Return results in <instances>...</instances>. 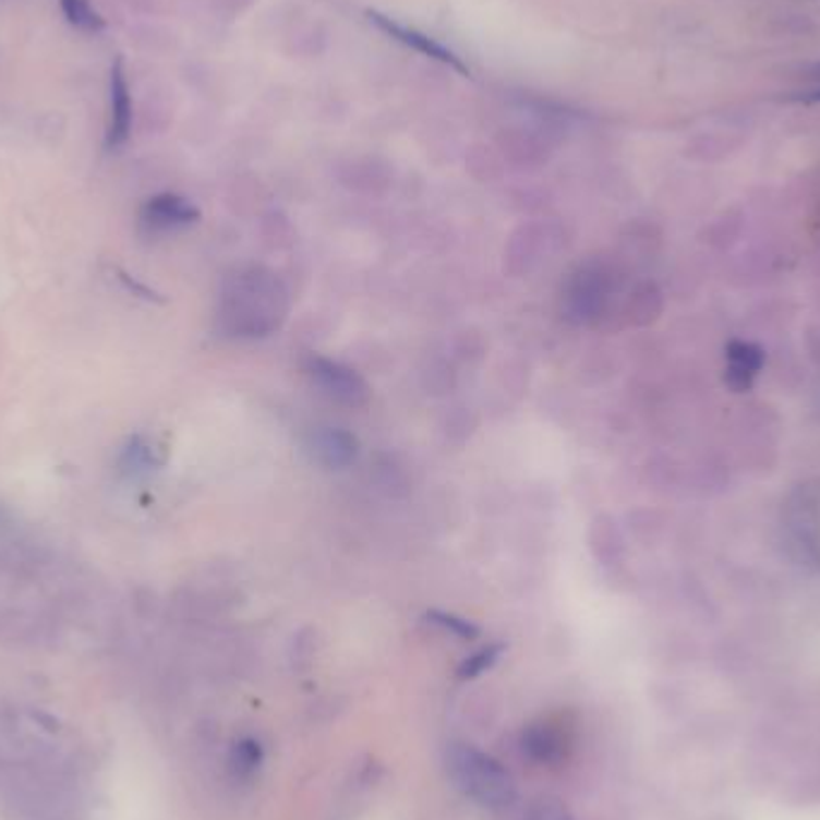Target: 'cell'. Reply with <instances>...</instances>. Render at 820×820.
<instances>
[{
  "label": "cell",
  "mask_w": 820,
  "mask_h": 820,
  "mask_svg": "<svg viewBox=\"0 0 820 820\" xmlns=\"http://www.w3.org/2000/svg\"><path fill=\"white\" fill-rule=\"evenodd\" d=\"M60 8H63V15L72 27L89 34H99L106 29V20L92 8L89 0H60Z\"/></svg>",
  "instance_id": "cell-14"
},
{
  "label": "cell",
  "mask_w": 820,
  "mask_h": 820,
  "mask_svg": "<svg viewBox=\"0 0 820 820\" xmlns=\"http://www.w3.org/2000/svg\"><path fill=\"white\" fill-rule=\"evenodd\" d=\"M727 365L739 367L749 375H758L765 365V353L763 348L751 341H732L727 346Z\"/></svg>",
  "instance_id": "cell-15"
},
{
  "label": "cell",
  "mask_w": 820,
  "mask_h": 820,
  "mask_svg": "<svg viewBox=\"0 0 820 820\" xmlns=\"http://www.w3.org/2000/svg\"><path fill=\"white\" fill-rule=\"evenodd\" d=\"M782 545L806 574H820V490L813 482L794 487L782 506Z\"/></svg>",
  "instance_id": "cell-3"
},
{
  "label": "cell",
  "mask_w": 820,
  "mask_h": 820,
  "mask_svg": "<svg viewBox=\"0 0 820 820\" xmlns=\"http://www.w3.org/2000/svg\"><path fill=\"white\" fill-rule=\"evenodd\" d=\"M132 130V99L125 77L123 60L116 58L111 65V123H108L106 144L108 149L123 147Z\"/></svg>",
  "instance_id": "cell-10"
},
{
  "label": "cell",
  "mask_w": 820,
  "mask_h": 820,
  "mask_svg": "<svg viewBox=\"0 0 820 820\" xmlns=\"http://www.w3.org/2000/svg\"><path fill=\"white\" fill-rule=\"evenodd\" d=\"M308 375L315 382V387L334 403L346 408H360L370 401L367 382L360 377L353 367L336 363V360L322 355L310 358Z\"/></svg>",
  "instance_id": "cell-4"
},
{
  "label": "cell",
  "mask_w": 820,
  "mask_h": 820,
  "mask_svg": "<svg viewBox=\"0 0 820 820\" xmlns=\"http://www.w3.org/2000/svg\"><path fill=\"white\" fill-rule=\"evenodd\" d=\"M449 773L468 799L485 806V809L499 811L511 806L516 799V787L497 758L475 749V746L458 744L449 753Z\"/></svg>",
  "instance_id": "cell-2"
},
{
  "label": "cell",
  "mask_w": 820,
  "mask_h": 820,
  "mask_svg": "<svg viewBox=\"0 0 820 820\" xmlns=\"http://www.w3.org/2000/svg\"><path fill=\"white\" fill-rule=\"evenodd\" d=\"M310 454L324 468L343 470L355 461L358 439L341 427H319L310 437Z\"/></svg>",
  "instance_id": "cell-9"
},
{
  "label": "cell",
  "mask_w": 820,
  "mask_h": 820,
  "mask_svg": "<svg viewBox=\"0 0 820 820\" xmlns=\"http://www.w3.org/2000/svg\"><path fill=\"white\" fill-rule=\"evenodd\" d=\"M610 274L602 267H581L566 288L564 300L576 322H598L610 303Z\"/></svg>",
  "instance_id": "cell-5"
},
{
  "label": "cell",
  "mask_w": 820,
  "mask_h": 820,
  "mask_svg": "<svg viewBox=\"0 0 820 820\" xmlns=\"http://www.w3.org/2000/svg\"><path fill=\"white\" fill-rule=\"evenodd\" d=\"M502 650L504 648L499 643L478 650L475 655H470L468 660H463V665L458 667V677H461V679H475V677H480L482 672H487L494 665V662L499 660Z\"/></svg>",
  "instance_id": "cell-18"
},
{
  "label": "cell",
  "mask_w": 820,
  "mask_h": 820,
  "mask_svg": "<svg viewBox=\"0 0 820 820\" xmlns=\"http://www.w3.org/2000/svg\"><path fill=\"white\" fill-rule=\"evenodd\" d=\"M526 820H574L571 811L557 799H538L528 809Z\"/></svg>",
  "instance_id": "cell-19"
},
{
  "label": "cell",
  "mask_w": 820,
  "mask_h": 820,
  "mask_svg": "<svg viewBox=\"0 0 820 820\" xmlns=\"http://www.w3.org/2000/svg\"><path fill=\"white\" fill-rule=\"evenodd\" d=\"M753 382H756V377L749 375V372H744L739 367H732V365L725 367V384H727V387L732 391H737V394L751 391L753 389Z\"/></svg>",
  "instance_id": "cell-20"
},
{
  "label": "cell",
  "mask_w": 820,
  "mask_h": 820,
  "mask_svg": "<svg viewBox=\"0 0 820 820\" xmlns=\"http://www.w3.org/2000/svg\"><path fill=\"white\" fill-rule=\"evenodd\" d=\"M262 761H264V751H262V744L257 739H240L233 751H231V773L238 777V780H252L262 768Z\"/></svg>",
  "instance_id": "cell-12"
},
{
  "label": "cell",
  "mask_w": 820,
  "mask_h": 820,
  "mask_svg": "<svg viewBox=\"0 0 820 820\" xmlns=\"http://www.w3.org/2000/svg\"><path fill=\"white\" fill-rule=\"evenodd\" d=\"M521 749L533 763L557 765L571 749V734L562 722L552 718H542L533 725H528L521 737Z\"/></svg>",
  "instance_id": "cell-6"
},
{
  "label": "cell",
  "mask_w": 820,
  "mask_h": 820,
  "mask_svg": "<svg viewBox=\"0 0 820 820\" xmlns=\"http://www.w3.org/2000/svg\"><path fill=\"white\" fill-rule=\"evenodd\" d=\"M593 533L595 535H590V542H593V552L598 554L600 559L610 562L614 557H619L624 540H622L619 530H617V526H614L610 516H598L595 518Z\"/></svg>",
  "instance_id": "cell-13"
},
{
  "label": "cell",
  "mask_w": 820,
  "mask_h": 820,
  "mask_svg": "<svg viewBox=\"0 0 820 820\" xmlns=\"http://www.w3.org/2000/svg\"><path fill=\"white\" fill-rule=\"evenodd\" d=\"M140 219L149 233H168L200 221V209L185 197L164 192L144 204Z\"/></svg>",
  "instance_id": "cell-8"
},
{
  "label": "cell",
  "mask_w": 820,
  "mask_h": 820,
  "mask_svg": "<svg viewBox=\"0 0 820 820\" xmlns=\"http://www.w3.org/2000/svg\"><path fill=\"white\" fill-rule=\"evenodd\" d=\"M816 75H818V77H820V65H818V68H816Z\"/></svg>",
  "instance_id": "cell-21"
},
{
  "label": "cell",
  "mask_w": 820,
  "mask_h": 820,
  "mask_svg": "<svg viewBox=\"0 0 820 820\" xmlns=\"http://www.w3.org/2000/svg\"><path fill=\"white\" fill-rule=\"evenodd\" d=\"M118 468H120V473L128 478H140V475L152 473V470L156 468L154 446L144 437H132L123 449V454H120Z\"/></svg>",
  "instance_id": "cell-11"
},
{
  "label": "cell",
  "mask_w": 820,
  "mask_h": 820,
  "mask_svg": "<svg viewBox=\"0 0 820 820\" xmlns=\"http://www.w3.org/2000/svg\"><path fill=\"white\" fill-rule=\"evenodd\" d=\"M660 310H662V300H660L658 288L655 286H643V288H638V291L631 298L629 315L634 317V322L646 324L653 317H658Z\"/></svg>",
  "instance_id": "cell-16"
},
{
  "label": "cell",
  "mask_w": 820,
  "mask_h": 820,
  "mask_svg": "<svg viewBox=\"0 0 820 820\" xmlns=\"http://www.w3.org/2000/svg\"><path fill=\"white\" fill-rule=\"evenodd\" d=\"M279 276L264 267H245L224 281L219 300V324L228 336L257 339L279 329L288 298Z\"/></svg>",
  "instance_id": "cell-1"
},
{
  "label": "cell",
  "mask_w": 820,
  "mask_h": 820,
  "mask_svg": "<svg viewBox=\"0 0 820 820\" xmlns=\"http://www.w3.org/2000/svg\"><path fill=\"white\" fill-rule=\"evenodd\" d=\"M367 17H370V22H375L377 27H379L384 34H389L391 39H396L399 44H403V46H408V48H413V51H418V53H422V56H427V58H432V60H439V63L449 65V68L456 70V72H461V75H470V70H468V65L463 63V60L458 58V56L451 51V48H446L444 44L434 41L430 34L420 32V29H415V27H406V24L396 22V20H391V17H387V15H382V12H375V10H370V12H367Z\"/></svg>",
  "instance_id": "cell-7"
},
{
  "label": "cell",
  "mask_w": 820,
  "mask_h": 820,
  "mask_svg": "<svg viewBox=\"0 0 820 820\" xmlns=\"http://www.w3.org/2000/svg\"><path fill=\"white\" fill-rule=\"evenodd\" d=\"M427 619H430L432 624H437L439 629L454 634L456 638H461V641H473V638L480 636V629H478V626H475L473 622L456 617V614H449V612L432 610V612L427 614Z\"/></svg>",
  "instance_id": "cell-17"
}]
</instances>
